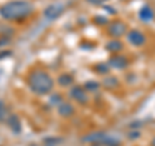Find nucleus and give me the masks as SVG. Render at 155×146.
I'll return each mask as SVG.
<instances>
[{
  "label": "nucleus",
  "instance_id": "1",
  "mask_svg": "<svg viewBox=\"0 0 155 146\" xmlns=\"http://www.w3.org/2000/svg\"><path fill=\"white\" fill-rule=\"evenodd\" d=\"M34 7L27 0H12L0 7V16L7 21H14L30 16Z\"/></svg>",
  "mask_w": 155,
  "mask_h": 146
},
{
  "label": "nucleus",
  "instance_id": "2",
  "mask_svg": "<svg viewBox=\"0 0 155 146\" xmlns=\"http://www.w3.org/2000/svg\"><path fill=\"white\" fill-rule=\"evenodd\" d=\"M28 87L36 95H47L53 89V85H54V81L51 78V75L45 71L38 70L34 71L28 75Z\"/></svg>",
  "mask_w": 155,
  "mask_h": 146
},
{
  "label": "nucleus",
  "instance_id": "3",
  "mask_svg": "<svg viewBox=\"0 0 155 146\" xmlns=\"http://www.w3.org/2000/svg\"><path fill=\"white\" fill-rule=\"evenodd\" d=\"M62 12H64V5L61 3H56L52 4L48 8H45L44 11V17L48 19H56L57 17H60Z\"/></svg>",
  "mask_w": 155,
  "mask_h": 146
},
{
  "label": "nucleus",
  "instance_id": "4",
  "mask_svg": "<svg viewBox=\"0 0 155 146\" xmlns=\"http://www.w3.org/2000/svg\"><path fill=\"white\" fill-rule=\"evenodd\" d=\"M70 96L75 101L79 102V104H81V105H84V104L88 102V95H87L85 91L81 88V87H79V85H75L74 88L70 91Z\"/></svg>",
  "mask_w": 155,
  "mask_h": 146
},
{
  "label": "nucleus",
  "instance_id": "5",
  "mask_svg": "<svg viewBox=\"0 0 155 146\" xmlns=\"http://www.w3.org/2000/svg\"><path fill=\"white\" fill-rule=\"evenodd\" d=\"M125 30H127V27H125V25L122 21H114L109 25V34L114 38L122 36L125 32Z\"/></svg>",
  "mask_w": 155,
  "mask_h": 146
},
{
  "label": "nucleus",
  "instance_id": "6",
  "mask_svg": "<svg viewBox=\"0 0 155 146\" xmlns=\"http://www.w3.org/2000/svg\"><path fill=\"white\" fill-rule=\"evenodd\" d=\"M128 40H129L130 44H133L136 47H140V45H142L143 43L146 41V38H145V35L141 31L132 30V31H129V34H128Z\"/></svg>",
  "mask_w": 155,
  "mask_h": 146
},
{
  "label": "nucleus",
  "instance_id": "7",
  "mask_svg": "<svg viewBox=\"0 0 155 146\" xmlns=\"http://www.w3.org/2000/svg\"><path fill=\"white\" fill-rule=\"evenodd\" d=\"M57 111H58V114H60L61 116H64V118H66V116H71L72 114H74V106H72L71 104H69V102H61L57 108Z\"/></svg>",
  "mask_w": 155,
  "mask_h": 146
},
{
  "label": "nucleus",
  "instance_id": "8",
  "mask_svg": "<svg viewBox=\"0 0 155 146\" xmlns=\"http://www.w3.org/2000/svg\"><path fill=\"white\" fill-rule=\"evenodd\" d=\"M109 64H110V66L115 67V69H124V67L128 65V61H127V58L125 57L116 55V56L110 58Z\"/></svg>",
  "mask_w": 155,
  "mask_h": 146
},
{
  "label": "nucleus",
  "instance_id": "9",
  "mask_svg": "<svg viewBox=\"0 0 155 146\" xmlns=\"http://www.w3.org/2000/svg\"><path fill=\"white\" fill-rule=\"evenodd\" d=\"M7 123H8V125L11 127V129L13 131L14 133H19V132H21V129H22L21 121H19L17 115H14V114L13 115H9L8 119H7Z\"/></svg>",
  "mask_w": 155,
  "mask_h": 146
},
{
  "label": "nucleus",
  "instance_id": "10",
  "mask_svg": "<svg viewBox=\"0 0 155 146\" xmlns=\"http://www.w3.org/2000/svg\"><path fill=\"white\" fill-rule=\"evenodd\" d=\"M58 84L62 85V87H66V85H70L72 84V81H74V78H72V75L67 74V72H65V74H61L60 76H58Z\"/></svg>",
  "mask_w": 155,
  "mask_h": 146
},
{
  "label": "nucleus",
  "instance_id": "11",
  "mask_svg": "<svg viewBox=\"0 0 155 146\" xmlns=\"http://www.w3.org/2000/svg\"><path fill=\"white\" fill-rule=\"evenodd\" d=\"M140 18H141L142 21H150V19H153L154 18L153 9L149 7H143L141 11H140Z\"/></svg>",
  "mask_w": 155,
  "mask_h": 146
},
{
  "label": "nucleus",
  "instance_id": "12",
  "mask_svg": "<svg viewBox=\"0 0 155 146\" xmlns=\"http://www.w3.org/2000/svg\"><path fill=\"white\" fill-rule=\"evenodd\" d=\"M106 48L110 51V52H113V53H116V52H119V51H122V48H123V44L120 41L118 40H113V41H110L107 45H106Z\"/></svg>",
  "mask_w": 155,
  "mask_h": 146
},
{
  "label": "nucleus",
  "instance_id": "13",
  "mask_svg": "<svg viewBox=\"0 0 155 146\" xmlns=\"http://www.w3.org/2000/svg\"><path fill=\"white\" fill-rule=\"evenodd\" d=\"M5 115H7L5 105H4L3 101H0V121H3L4 119H5Z\"/></svg>",
  "mask_w": 155,
  "mask_h": 146
},
{
  "label": "nucleus",
  "instance_id": "14",
  "mask_svg": "<svg viewBox=\"0 0 155 146\" xmlns=\"http://www.w3.org/2000/svg\"><path fill=\"white\" fill-rule=\"evenodd\" d=\"M98 87H100V84L98 83H96V81H87L85 83V88L88 91H96Z\"/></svg>",
  "mask_w": 155,
  "mask_h": 146
},
{
  "label": "nucleus",
  "instance_id": "15",
  "mask_svg": "<svg viewBox=\"0 0 155 146\" xmlns=\"http://www.w3.org/2000/svg\"><path fill=\"white\" fill-rule=\"evenodd\" d=\"M62 102V97L60 96V95H53L52 97H51V104L52 105H60Z\"/></svg>",
  "mask_w": 155,
  "mask_h": 146
},
{
  "label": "nucleus",
  "instance_id": "16",
  "mask_svg": "<svg viewBox=\"0 0 155 146\" xmlns=\"http://www.w3.org/2000/svg\"><path fill=\"white\" fill-rule=\"evenodd\" d=\"M115 84H118V80L115 78H109V79H105V85L106 87H116Z\"/></svg>",
  "mask_w": 155,
  "mask_h": 146
},
{
  "label": "nucleus",
  "instance_id": "17",
  "mask_svg": "<svg viewBox=\"0 0 155 146\" xmlns=\"http://www.w3.org/2000/svg\"><path fill=\"white\" fill-rule=\"evenodd\" d=\"M97 70H98L100 72H102V74H106V72H107V70H109V66L105 65V64H101V65L97 66Z\"/></svg>",
  "mask_w": 155,
  "mask_h": 146
},
{
  "label": "nucleus",
  "instance_id": "18",
  "mask_svg": "<svg viewBox=\"0 0 155 146\" xmlns=\"http://www.w3.org/2000/svg\"><path fill=\"white\" fill-rule=\"evenodd\" d=\"M88 2H91V3H100V0H88Z\"/></svg>",
  "mask_w": 155,
  "mask_h": 146
},
{
  "label": "nucleus",
  "instance_id": "19",
  "mask_svg": "<svg viewBox=\"0 0 155 146\" xmlns=\"http://www.w3.org/2000/svg\"><path fill=\"white\" fill-rule=\"evenodd\" d=\"M153 146H155V138L153 140Z\"/></svg>",
  "mask_w": 155,
  "mask_h": 146
}]
</instances>
